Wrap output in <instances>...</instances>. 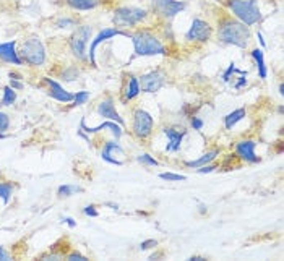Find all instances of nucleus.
Masks as SVG:
<instances>
[{
	"label": "nucleus",
	"mask_w": 284,
	"mask_h": 261,
	"mask_svg": "<svg viewBox=\"0 0 284 261\" xmlns=\"http://www.w3.org/2000/svg\"><path fill=\"white\" fill-rule=\"evenodd\" d=\"M250 36L252 34L249 26L241 21H234L227 18V20H223L219 23L218 37L224 44H231V46L245 49L250 42Z\"/></svg>",
	"instance_id": "nucleus-1"
},
{
	"label": "nucleus",
	"mask_w": 284,
	"mask_h": 261,
	"mask_svg": "<svg viewBox=\"0 0 284 261\" xmlns=\"http://www.w3.org/2000/svg\"><path fill=\"white\" fill-rule=\"evenodd\" d=\"M134 42L135 55L137 57H149V55H167V49L164 44L157 39L149 31H138L130 36Z\"/></svg>",
	"instance_id": "nucleus-2"
},
{
	"label": "nucleus",
	"mask_w": 284,
	"mask_h": 261,
	"mask_svg": "<svg viewBox=\"0 0 284 261\" xmlns=\"http://www.w3.org/2000/svg\"><path fill=\"white\" fill-rule=\"evenodd\" d=\"M227 7L237 16L241 23L252 26L262 20L260 8L257 5V0H227Z\"/></svg>",
	"instance_id": "nucleus-3"
},
{
	"label": "nucleus",
	"mask_w": 284,
	"mask_h": 261,
	"mask_svg": "<svg viewBox=\"0 0 284 261\" xmlns=\"http://www.w3.org/2000/svg\"><path fill=\"white\" fill-rule=\"evenodd\" d=\"M20 54L24 62H28L29 65L33 67H41L46 62V49H44V44L37 39V37H28L26 41L23 42Z\"/></svg>",
	"instance_id": "nucleus-4"
},
{
	"label": "nucleus",
	"mask_w": 284,
	"mask_h": 261,
	"mask_svg": "<svg viewBox=\"0 0 284 261\" xmlns=\"http://www.w3.org/2000/svg\"><path fill=\"white\" fill-rule=\"evenodd\" d=\"M91 34H93V28L90 24H83V26H78V29L75 31L73 36L70 37V49L78 60L88 59L86 44H88V39L91 37Z\"/></svg>",
	"instance_id": "nucleus-5"
},
{
	"label": "nucleus",
	"mask_w": 284,
	"mask_h": 261,
	"mask_svg": "<svg viewBox=\"0 0 284 261\" xmlns=\"http://www.w3.org/2000/svg\"><path fill=\"white\" fill-rule=\"evenodd\" d=\"M146 18V11L143 8H137V7H122L117 8L116 13H114V23L117 26L127 28V26H135L140 21H143Z\"/></svg>",
	"instance_id": "nucleus-6"
},
{
	"label": "nucleus",
	"mask_w": 284,
	"mask_h": 261,
	"mask_svg": "<svg viewBox=\"0 0 284 261\" xmlns=\"http://www.w3.org/2000/svg\"><path fill=\"white\" fill-rule=\"evenodd\" d=\"M153 125L154 120L151 117V114L143 111V109H137L134 114V133L140 138V139H146L151 133H153Z\"/></svg>",
	"instance_id": "nucleus-7"
},
{
	"label": "nucleus",
	"mask_w": 284,
	"mask_h": 261,
	"mask_svg": "<svg viewBox=\"0 0 284 261\" xmlns=\"http://www.w3.org/2000/svg\"><path fill=\"white\" fill-rule=\"evenodd\" d=\"M116 36H125V37H129V39H130V33H125V31L119 29V28H104L103 31H99V34L94 37L93 42H91L90 52H88V59H90L91 65H96V47L99 46L101 42H106L107 39L116 37Z\"/></svg>",
	"instance_id": "nucleus-8"
},
{
	"label": "nucleus",
	"mask_w": 284,
	"mask_h": 261,
	"mask_svg": "<svg viewBox=\"0 0 284 261\" xmlns=\"http://www.w3.org/2000/svg\"><path fill=\"white\" fill-rule=\"evenodd\" d=\"M103 161L109 162L112 165H124L125 164V151L117 141H107L101 152Z\"/></svg>",
	"instance_id": "nucleus-9"
},
{
	"label": "nucleus",
	"mask_w": 284,
	"mask_h": 261,
	"mask_svg": "<svg viewBox=\"0 0 284 261\" xmlns=\"http://www.w3.org/2000/svg\"><path fill=\"white\" fill-rule=\"evenodd\" d=\"M211 26L206 21L200 20V18H195L192 21V26L187 33V39L188 41H198V42H205L211 37Z\"/></svg>",
	"instance_id": "nucleus-10"
},
{
	"label": "nucleus",
	"mask_w": 284,
	"mask_h": 261,
	"mask_svg": "<svg viewBox=\"0 0 284 261\" xmlns=\"http://www.w3.org/2000/svg\"><path fill=\"white\" fill-rule=\"evenodd\" d=\"M138 83H140V90L143 93H156L164 86V75L159 70H153V72L143 75Z\"/></svg>",
	"instance_id": "nucleus-11"
},
{
	"label": "nucleus",
	"mask_w": 284,
	"mask_h": 261,
	"mask_svg": "<svg viewBox=\"0 0 284 261\" xmlns=\"http://www.w3.org/2000/svg\"><path fill=\"white\" fill-rule=\"evenodd\" d=\"M153 7L162 16L172 18L185 8V2H179V0H153Z\"/></svg>",
	"instance_id": "nucleus-12"
},
{
	"label": "nucleus",
	"mask_w": 284,
	"mask_h": 261,
	"mask_svg": "<svg viewBox=\"0 0 284 261\" xmlns=\"http://www.w3.org/2000/svg\"><path fill=\"white\" fill-rule=\"evenodd\" d=\"M98 114L101 117L109 119L111 122H116L121 127H125L124 119L119 116V112L116 111V106H114V99L112 98H106V99L101 101L99 106H98Z\"/></svg>",
	"instance_id": "nucleus-13"
},
{
	"label": "nucleus",
	"mask_w": 284,
	"mask_h": 261,
	"mask_svg": "<svg viewBox=\"0 0 284 261\" xmlns=\"http://www.w3.org/2000/svg\"><path fill=\"white\" fill-rule=\"evenodd\" d=\"M255 146L257 143L252 141V139H242V141H239L236 144L237 156L245 162H252V164L260 162V157L255 154Z\"/></svg>",
	"instance_id": "nucleus-14"
},
{
	"label": "nucleus",
	"mask_w": 284,
	"mask_h": 261,
	"mask_svg": "<svg viewBox=\"0 0 284 261\" xmlns=\"http://www.w3.org/2000/svg\"><path fill=\"white\" fill-rule=\"evenodd\" d=\"M0 60L13 63V65H21L23 60L16 52V41H8L0 44Z\"/></svg>",
	"instance_id": "nucleus-15"
},
{
	"label": "nucleus",
	"mask_w": 284,
	"mask_h": 261,
	"mask_svg": "<svg viewBox=\"0 0 284 261\" xmlns=\"http://www.w3.org/2000/svg\"><path fill=\"white\" fill-rule=\"evenodd\" d=\"M80 130L81 131H86V133H98L101 130H111L114 133V136H116L117 139L122 136V127L116 124V122H104V124H101L98 127H94V129H91V127H88L86 125V119L83 117L81 119V122H80Z\"/></svg>",
	"instance_id": "nucleus-16"
},
{
	"label": "nucleus",
	"mask_w": 284,
	"mask_h": 261,
	"mask_svg": "<svg viewBox=\"0 0 284 261\" xmlns=\"http://www.w3.org/2000/svg\"><path fill=\"white\" fill-rule=\"evenodd\" d=\"M46 83H47L49 88H50L49 96L52 98V99L59 101V103H65V104H67V103H72V101L75 99V94L65 91L64 88H62L57 81L50 80V78H46Z\"/></svg>",
	"instance_id": "nucleus-17"
},
{
	"label": "nucleus",
	"mask_w": 284,
	"mask_h": 261,
	"mask_svg": "<svg viewBox=\"0 0 284 261\" xmlns=\"http://www.w3.org/2000/svg\"><path fill=\"white\" fill-rule=\"evenodd\" d=\"M164 135L167 136V144H166V151L169 152H175L180 149L182 139L185 136V130H174V129H164Z\"/></svg>",
	"instance_id": "nucleus-18"
},
{
	"label": "nucleus",
	"mask_w": 284,
	"mask_h": 261,
	"mask_svg": "<svg viewBox=\"0 0 284 261\" xmlns=\"http://www.w3.org/2000/svg\"><path fill=\"white\" fill-rule=\"evenodd\" d=\"M219 154V149H211L205 152V154H201L198 159H193V161H185V165L190 169H197V167H203V165L206 164H211L214 159H216V156Z\"/></svg>",
	"instance_id": "nucleus-19"
},
{
	"label": "nucleus",
	"mask_w": 284,
	"mask_h": 261,
	"mask_svg": "<svg viewBox=\"0 0 284 261\" xmlns=\"http://www.w3.org/2000/svg\"><path fill=\"white\" fill-rule=\"evenodd\" d=\"M245 117V109H236V111H232L229 112L227 116L224 117V127L227 130H232L234 127L241 122V120Z\"/></svg>",
	"instance_id": "nucleus-20"
},
{
	"label": "nucleus",
	"mask_w": 284,
	"mask_h": 261,
	"mask_svg": "<svg viewBox=\"0 0 284 261\" xmlns=\"http://www.w3.org/2000/svg\"><path fill=\"white\" fill-rule=\"evenodd\" d=\"M67 3L70 5L73 10L86 11V10L96 8L99 5V0H67Z\"/></svg>",
	"instance_id": "nucleus-21"
},
{
	"label": "nucleus",
	"mask_w": 284,
	"mask_h": 261,
	"mask_svg": "<svg viewBox=\"0 0 284 261\" xmlns=\"http://www.w3.org/2000/svg\"><path fill=\"white\" fill-rule=\"evenodd\" d=\"M252 57H254V60L257 62L258 75H260L262 80H265L268 72H267V65H265V59H263V49H254L252 50Z\"/></svg>",
	"instance_id": "nucleus-22"
},
{
	"label": "nucleus",
	"mask_w": 284,
	"mask_h": 261,
	"mask_svg": "<svg viewBox=\"0 0 284 261\" xmlns=\"http://www.w3.org/2000/svg\"><path fill=\"white\" fill-rule=\"evenodd\" d=\"M140 91H142V90H140V83H138V80L135 78L134 75H130L129 85H127V90H125V99H127V101L135 99Z\"/></svg>",
	"instance_id": "nucleus-23"
},
{
	"label": "nucleus",
	"mask_w": 284,
	"mask_h": 261,
	"mask_svg": "<svg viewBox=\"0 0 284 261\" xmlns=\"http://www.w3.org/2000/svg\"><path fill=\"white\" fill-rule=\"evenodd\" d=\"M13 195V183H0V198H2L3 205H8Z\"/></svg>",
	"instance_id": "nucleus-24"
},
{
	"label": "nucleus",
	"mask_w": 284,
	"mask_h": 261,
	"mask_svg": "<svg viewBox=\"0 0 284 261\" xmlns=\"http://www.w3.org/2000/svg\"><path fill=\"white\" fill-rule=\"evenodd\" d=\"M16 101V93L11 86L3 88V98L0 101V106H11Z\"/></svg>",
	"instance_id": "nucleus-25"
},
{
	"label": "nucleus",
	"mask_w": 284,
	"mask_h": 261,
	"mask_svg": "<svg viewBox=\"0 0 284 261\" xmlns=\"http://www.w3.org/2000/svg\"><path fill=\"white\" fill-rule=\"evenodd\" d=\"M78 192H83V188H80L77 185H60L59 190H57V193H59L60 198H64V196H72L73 193H78Z\"/></svg>",
	"instance_id": "nucleus-26"
},
{
	"label": "nucleus",
	"mask_w": 284,
	"mask_h": 261,
	"mask_svg": "<svg viewBox=\"0 0 284 261\" xmlns=\"http://www.w3.org/2000/svg\"><path fill=\"white\" fill-rule=\"evenodd\" d=\"M137 161L143 165H148V167H156V165H159V161L154 159L151 154H148V152H143V154L137 156Z\"/></svg>",
	"instance_id": "nucleus-27"
},
{
	"label": "nucleus",
	"mask_w": 284,
	"mask_h": 261,
	"mask_svg": "<svg viewBox=\"0 0 284 261\" xmlns=\"http://www.w3.org/2000/svg\"><path fill=\"white\" fill-rule=\"evenodd\" d=\"M159 179L169 182H184L187 180V177L182 174H174V172H162V174H159Z\"/></svg>",
	"instance_id": "nucleus-28"
},
{
	"label": "nucleus",
	"mask_w": 284,
	"mask_h": 261,
	"mask_svg": "<svg viewBox=\"0 0 284 261\" xmlns=\"http://www.w3.org/2000/svg\"><path fill=\"white\" fill-rule=\"evenodd\" d=\"M8 127H10L8 116H7V114H3V112H0V139L5 138V131L8 130Z\"/></svg>",
	"instance_id": "nucleus-29"
},
{
	"label": "nucleus",
	"mask_w": 284,
	"mask_h": 261,
	"mask_svg": "<svg viewBox=\"0 0 284 261\" xmlns=\"http://www.w3.org/2000/svg\"><path fill=\"white\" fill-rule=\"evenodd\" d=\"M88 99H90V93H88V91H78L77 94H75L73 106H83V104H86Z\"/></svg>",
	"instance_id": "nucleus-30"
},
{
	"label": "nucleus",
	"mask_w": 284,
	"mask_h": 261,
	"mask_svg": "<svg viewBox=\"0 0 284 261\" xmlns=\"http://www.w3.org/2000/svg\"><path fill=\"white\" fill-rule=\"evenodd\" d=\"M234 72H236V63H231L229 68H227L226 72H224V75H223V81L224 83H229L231 78H232V73H234Z\"/></svg>",
	"instance_id": "nucleus-31"
},
{
	"label": "nucleus",
	"mask_w": 284,
	"mask_h": 261,
	"mask_svg": "<svg viewBox=\"0 0 284 261\" xmlns=\"http://www.w3.org/2000/svg\"><path fill=\"white\" fill-rule=\"evenodd\" d=\"M83 213L88 216V218H98L99 216V213H98V209H96V206H93V205H90V206H86L85 209H83Z\"/></svg>",
	"instance_id": "nucleus-32"
},
{
	"label": "nucleus",
	"mask_w": 284,
	"mask_h": 261,
	"mask_svg": "<svg viewBox=\"0 0 284 261\" xmlns=\"http://www.w3.org/2000/svg\"><path fill=\"white\" fill-rule=\"evenodd\" d=\"M156 247H157V242L154 239L144 240V242H142V245H140L142 250H149V248H156Z\"/></svg>",
	"instance_id": "nucleus-33"
},
{
	"label": "nucleus",
	"mask_w": 284,
	"mask_h": 261,
	"mask_svg": "<svg viewBox=\"0 0 284 261\" xmlns=\"http://www.w3.org/2000/svg\"><path fill=\"white\" fill-rule=\"evenodd\" d=\"M75 21L70 20V18H62V20L57 21V26L59 28H68V26H73Z\"/></svg>",
	"instance_id": "nucleus-34"
},
{
	"label": "nucleus",
	"mask_w": 284,
	"mask_h": 261,
	"mask_svg": "<svg viewBox=\"0 0 284 261\" xmlns=\"http://www.w3.org/2000/svg\"><path fill=\"white\" fill-rule=\"evenodd\" d=\"M67 260H70V261H86L88 258H86V257H83V255H81V253L75 252V253H70V255H68Z\"/></svg>",
	"instance_id": "nucleus-35"
},
{
	"label": "nucleus",
	"mask_w": 284,
	"mask_h": 261,
	"mask_svg": "<svg viewBox=\"0 0 284 261\" xmlns=\"http://www.w3.org/2000/svg\"><path fill=\"white\" fill-rule=\"evenodd\" d=\"M203 125H205V122L200 117H193L192 119V127L195 130H201V129H203Z\"/></svg>",
	"instance_id": "nucleus-36"
},
{
	"label": "nucleus",
	"mask_w": 284,
	"mask_h": 261,
	"mask_svg": "<svg viewBox=\"0 0 284 261\" xmlns=\"http://www.w3.org/2000/svg\"><path fill=\"white\" fill-rule=\"evenodd\" d=\"M213 170H216V165H214V164H206L201 169H198V174H208V172H213Z\"/></svg>",
	"instance_id": "nucleus-37"
},
{
	"label": "nucleus",
	"mask_w": 284,
	"mask_h": 261,
	"mask_svg": "<svg viewBox=\"0 0 284 261\" xmlns=\"http://www.w3.org/2000/svg\"><path fill=\"white\" fill-rule=\"evenodd\" d=\"M10 260H11L10 253L3 247H0V261H10Z\"/></svg>",
	"instance_id": "nucleus-38"
},
{
	"label": "nucleus",
	"mask_w": 284,
	"mask_h": 261,
	"mask_svg": "<svg viewBox=\"0 0 284 261\" xmlns=\"http://www.w3.org/2000/svg\"><path fill=\"white\" fill-rule=\"evenodd\" d=\"M10 86L13 88V90H20V88H23L21 83L16 81V78H13V76H11V80H10Z\"/></svg>",
	"instance_id": "nucleus-39"
},
{
	"label": "nucleus",
	"mask_w": 284,
	"mask_h": 261,
	"mask_svg": "<svg viewBox=\"0 0 284 261\" xmlns=\"http://www.w3.org/2000/svg\"><path fill=\"white\" fill-rule=\"evenodd\" d=\"M257 37H258V42L262 44V49H265V47H267V42H265V39H263L262 33H257Z\"/></svg>",
	"instance_id": "nucleus-40"
},
{
	"label": "nucleus",
	"mask_w": 284,
	"mask_h": 261,
	"mask_svg": "<svg viewBox=\"0 0 284 261\" xmlns=\"http://www.w3.org/2000/svg\"><path fill=\"white\" fill-rule=\"evenodd\" d=\"M64 222H67V224L70 226V227H75V226H77V222H75V219H72V218H65Z\"/></svg>",
	"instance_id": "nucleus-41"
},
{
	"label": "nucleus",
	"mask_w": 284,
	"mask_h": 261,
	"mask_svg": "<svg viewBox=\"0 0 284 261\" xmlns=\"http://www.w3.org/2000/svg\"><path fill=\"white\" fill-rule=\"evenodd\" d=\"M206 258L203 257H190V261H205Z\"/></svg>",
	"instance_id": "nucleus-42"
},
{
	"label": "nucleus",
	"mask_w": 284,
	"mask_h": 261,
	"mask_svg": "<svg viewBox=\"0 0 284 261\" xmlns=\"http://www.w3.org/2000/svg\"><path fill=\"white\" fill-rule=\"evenodd\" d=\"M107 206H111L112 209H119V206H117V205H114V203H107Z\"/></svg>",
	"instance_id": "nucleus-43"
},
{
	"label": "nucleus",
	"mask_w": 284,
	"mask_h": 261,
	"mask_svg": "<svg viewBox=\"0 0 284 261\" xmlns=\"http://www.w3.org/2000/svg\"><path fill=\"white\" fill-rule=\"evenodd\" d=\"M280 94H281V96H284V85H280Z\"/></svg>",
	"instance_id": "nucleus-44"
}]
</instances>
